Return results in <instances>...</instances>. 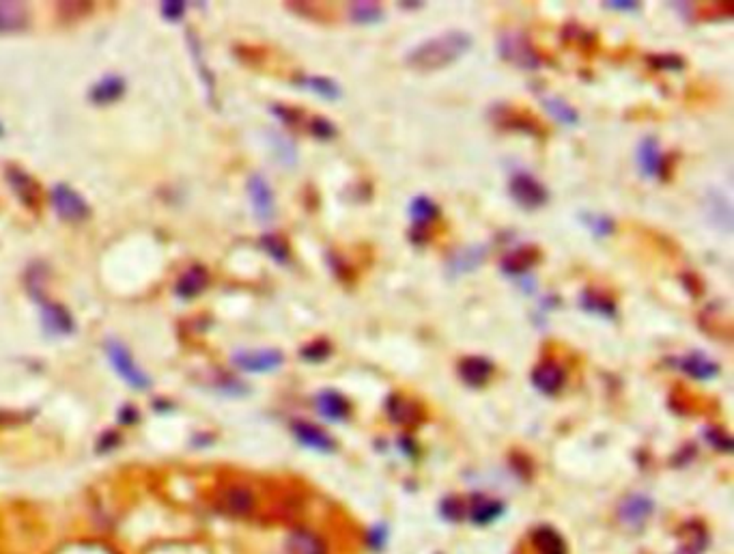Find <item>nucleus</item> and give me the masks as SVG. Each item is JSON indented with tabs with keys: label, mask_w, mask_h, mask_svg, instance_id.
Wrapping results in <instances>:
<instances>
[{
	"label": "nucleus",
	"mask_w": 734,
	"mask_h": 554,
	"mask_svg": "<svg viewBox=\"0 0 734 554\" xmlns=\"http://www.w3.org/2000/svg\"><path fill=\"white\" fill-rule=\"evenodd\" d=\"M248 197H250V203H253L256 221H261V222L274 221V216H276L274 190H271V186L267 184V180L263 175L250 177Z\"/></svg>",
	"instance_id": "1a4fd4ad"
},
{
	"label": "nucleus",
	"mask_w": 734,
	"mask_h": 554,
	"mask_svg": "<svg viewBox=\"0 0 734 554\" xmlns=\"http://www.w3.org/2000/svg\"><path fill=\"white\" fill-rule=\"evenodd\" d=\"M581 221H584L586 227H588V231L592 235H596V238H605V235L614 233V221L603 216V214H584Z\"/></svg>",
	"instance_id": "72a5a7b5"
},
{
	"label": "nucleus",
	"mask_w": 734,
	"mask_h": 554,
	"mask_svg": "<svg viewBox=\"0 0 734 554\" xmlns=\"http://www.w3.org/2000/svg\"><path fill=\"white\" fill-rule=\"evenodd\" d=\"M209 285V272L203 268V265H192L186 274L177 281L175 285V294L181 298V300H192V298L201 296L203 291L207 290Z\"/></svg>",
	"instance_id": "a211bd4d"
},
{
	"label": "nucleus",
	"mask_w": 734,
	"mask_h": 554,
	"mask_svg": "<svg viewBox=\"0 0 734 554\" xmlns=\"http://www.w3.org/2000/svg\"><path fill=\"white\" fill-rule=\"evenodd\" d=\"M650 65L662 71H679L685 67V61L676 55H653L650 56Z\"/></svg>",
	"instance_id": "4c0bfd02"
},
{
	"label": "nucleus",
	"mask_w": 734,
	"mask_h": 554,
	"mask_svg": "<svg viewBox=\"0 0 734 554\" xmlns=\"http://www.w3.org/2000/svg\"><path fill=\"white\" fill-rule=\"evenodd\" d=\"M328 261H329V268L334 270V274H337L340 281H347V279H349V276H351V268H349L347 264H345L343 259L338 257V255L329 253V255H328Z\"/></svg>",
	"instance_id": "37998d69"
},
{
	"label": "nucleus",
	"mask_w": 734,
	"mask_h": 554,
	"mask_svg": "<svg viewBox=\"0 0 734 554\" xmlns=\"http://www.w3.org/2000/svg\"><path fill=\"white\" fill-rule=\"evenodd\" d=\"M676 554H702V548L698 546H691V548H680Z\"/></svg>",
	"instance_id": "de8ad7c7"
},
{
	"label": "nucleus",
	"mask_w": 734,
	"mask_h": 554,
	"mask_svg": "<svg viewBox=\"0 0 734 554\" xmlns=\"http://www.w3.org/2000/svg\"><path fill=\"white\" fill-rule=\"evenodd\" d=\"M487 248L485 247H468L459 253H455V257L448 261V274L450 276H461L468 274V272H474L479 265L485 261Z\"/></svg>",
	"instance_id": "5701e85b"
},
{
	"label": "nucleus",
	"mask_w": 734,
	"mask_h": 554,
	"mask_svg": "<svg viewBox=\"0 0 734 554\" xmlns=\"http://www.w3.org/2000/svg\"><path fill=\"white\" fill-rule=\"evenodd\" d=\"M261 247H263L265 253L270 255L276 264H280V265L289 264V259H291L289 244H287L282 238H278V235H263V238H261Z\"/></svg>",
	"instance_id": "473e14b6"
},
{
	"label": "nucleus",
	"mask_w": 734,
	"mask_h": 554,
	"mask_svg": "<svg viewBox=\"0 0 734 554\" xmlns=\"http://www.w3.org/2000/svg\"><path fill=\"white\" fill-rule=\"evenodd\" d=\"M459 375L470 389H482L494 375V363L485 357H465L459 363Z\"/></svg>",
	"instance_id": "2eb2a0df"
},
{
	"label": "nucleus",
	"mask_w": 734,
	"mask_h": 554,
	"mask_svg": "<svg viewBox=\"0 0 734 554\" xmlns=\"http://www.w3.org/2000/svg\"><path fill=\"white\" fill-rule=\"evenodd\" d=\"M564 369L560 367L555 360H545L532 371V384L538 393L543 395H555L564 386Z\"/></svg>",
	"instance_id": "4468645a"
},
{
	"label": "nucleus",
	"mask_w": 734,
	"mask_h": 554,
	"mask_svg": "<svg viewBox=\"0 0 734 554\" xmlns=\"http://www.w3.org/2000/svg\"><path fill=\"white\" fill-rule=\"evenodd\" d=\"M502 511H505V505L500 500L479 496V500L470 509V520L476 522V525H489V522H494L496 517L502 516Z\"/></svg>",
	"instance_id": "c756f323"
},
{
	"label": "nucleus",
	"mask_w": 734,
	"mask_h": 554,
	"mask_svg": "<svg viewBox=\"0 0 734 554\" xmlns=\"http://www.w3.org/2000/svg\"><path fill=\"white\" fill-rule=\"evenodd\" d=\"M311 134L319 140H332L337 136V125H334L329 119L325 117H314L311 119V125H308Z\"/></svg>",
	"instance_id": "c9c22d12"
},
{
	"label": "nucleus",
	"mask_w": 734,
	"mask_h": 554,
	"mask_svg": "<svg viewBox=\"0 0 734 554\" xmlns=\"http://www.w3.org/2000/svg\"><path fill=\"white\" fill-rule=\"evenodd\" d=\"M538 259H541V250L537 247H521L502 259V270L508 276H521L528 270H532L538 264Z\"/></svg>",
	"instance_id": "6ab92c4d"
},
{
	"label": "nucleus",
	"mask_w": 734,
	"mask_h": 554,
	"mask_svg": "<svg viewBox=\"0 0 734 554\" xmlns=\"http://www.w3.org/2000/svg\"><path fill=\"white\" fill-rule=\"evenodd\" d=\"M296 82L297 87L306 88V91L314 93L317 97H323V99H329V102H334V99L340 97V87L337 85L334 80H329V78H323V76H296Z\"/></svg>",
	"instance_id": "a878e982"
},
{
	"label": "nucleus",
	"mask_w": 734,
	"mask_h": 554,
	"mask_svg": "<svg viewBox=\"0 0 734 554\" xmlns=\"http://www.w3.org/2000/svg\"><path fill=\"white\" fill-rule=\"evenodd\" d=\"M349 18L351 22L360 26L380 24L384 20V7L380 3H351Z\"/></svg>",
	"instance_id": "c85d7f7f"
},
{
	"label": "nucleus",
	"mask_w": 734,
	"mask_h": 554,
	"mask_svg": "<svg viewBox=\"0 0 734 554\" xmlns=\"http://www.w3.org/2000/svg\"><path fill=\"white\" fill-rule=\"evenodd\" d=\"M117 419H119V425H123V427H132V425H136V423L140 421V412H138V407H134V406L125 404L123 407H119V415H117Z\"/></svg>",
	"instance_id": "a19ab883"
},
{
	"label": "nucleus",
	"mask_w": 734,
	"mask_h": 554,
	"mask_svg": "<svg viewBox=\"0 0 734 554\" xmlns=\"http://www.w3.org/2000/svg\"><path fill=\"white\" fill-rule=\"evenodd\" d=\"M543 106L545 111H547L552 117L555 119L558 123L566 125V128H573V125L580 123V114L575 111L573 106H571L569 102H564L563 97H552V96H545L543 99Z\"/></svg>",
	"instance_id": "cd10ccee"
},
{
	"label": "nucleus",
	"mask_w": 734,
	"mask_h": 554,
	"mask_svg": "<svg viewBox=\"0 0 734 554\" xmlns=\"http://www.w3.org/2000/svg\"><path fill=\"white\" fill-rule=\"evenodd\" d=\"M285 554H329V548L319 533L300 526L287 535Z\"/></svg>",
	"instance_id": "f8f14e48"
},
{
	"label": "nucleus",
	"mask_w": 734,
	"mask_h": 554,
	"mask_svg": "<svg viewBox=\"0 0 734 554\" xmlns=\"http://www.w3.org/2000/svg\"><path fill=\"white\" fill-rule=\"evenodd\" d=\"M508 192H511L513 201L528 212L543 207L549 198L547 188L538 180H534L532 175H528V172H515L511 177V181H508Z\"/></svg>",
	"instance_id": "20e7f679"
},
{
	"label": "nucleus",
	"mask_w": 734,
	"mask_h": 554,
	"mask_svg": "<svg viewBox=\"0 0 734 554\" xmlns=\"http://www.w3.org/2000/svg\"><path fill=\"white\" fill-rule=\"evenodd\" d=\"M679 369L685 371L689 378L700 380V382H706V380H713L715 375H720V365L713 363L711 358H706L705 354L694 352L689 357L679 360Z\"/></svg>",
	"instance_id": "aec40b11"
},
{
	"label": "nucleus",
	"mask_w": 734,
	"mask_h": 554,
	"mask_svg": "<svg viewBox=\"0 0 734 554\" xmlns=\"http://www.w3.org/2000/svg\"><path fill=\"white\" fill-rule=\"evenodd\" d=\"M500 55L505 61L517 65L519 70H537L541 65V56L532 48L530 39L523 33H517V30L502 35Z\"/></svg>",
	"instance_id": "39448f33"
},
{
	"label": "nucleus",
	"mask_w": 734,
	"mask_h": 554,
	"mask_svg": "<svg viewBox=\"0 0 734 554\" xmlns=\"http://www.w3.org/2000/svg\"><path fill=\"white\" fill-rule=\"evenodd\" d=\"M439 509H442V516L446 520H461V516H463V507H461L457 499H446Z\"/></svg>",
	"instance_id": "79ce46f5"
},
{
	"label": "nucleus",
	"mask_w": 734,
	"mask_h": 554,
	"mask_svg": "<svg viewBox=\"0 0 734 554\" xmlns=\"http://www.w3.org/2000/svg\"><path fill=\"white\" fill-rule=\"evenodd\" d=\"M706 441H709L711 447L717 449V451L732 453V438L728 436L723 430H720V427H711V430H706Z\"/></svg>",
	"instance_id": "58836bf2"
},
{
	"label": "nucleus",
	"mask_w": 734,
	"mask_h": 554,
	"mask_svg": "<svg viewBox=\"0 0 734 554\" xmlns=\"http://www.w3.org/2000/svg\"><path fill=\"white\" fill-rule=\"evenodd\" d=\"M605 7L614 9V12H636L639 3H631V0H614V3H605Z\"/></svg>",
	"instance_id": "a18cd8bd"
},
{
	"label": "nucleus",
	"mask_w": 734,
	"mask_h": 554,
	"mask_svg": "<svg viewBox=\"0 0 734 554\" xmlns=\"http://www.w3.org/2000/svg\"><path fill=\"white\" fill-rule=\"evenodd\" d=\"M29 26V12L22 3H0V35L20 33Z\"/></svg>",
	"instance_id": "4be33fe9"
},
{
	"label": "nucleus",
	"mask_w": 734,
	"mask_h": 554,
	"mask_svg": "<svg viewBox=\"0 0 734 554\" xmlns=\"http://www.w3.org/2000/svg\"><path fill=\"white\" fill-rule=\"evenodd\" d=\"M655 511L653 499L646 494H629L621 505H618V520L627 529H642L650 520Z\"/></svg>",
	"instance_id": "6e6552de"
},
{
	"label": "nucleus",
	"mask_w": 734,
	"mask_h": 554,
	"mask_svg": "<svg viewBox=\"0 0 734 554\" xmlns=\"http://www.w3.org/2000/svg\"><path fill=\"white\" fill-rule=\"evenodd\" d=\"M329 354H332V345L328 341H323V339H319V341H313L308 345H304L300 357L306 360V363H323V360L329 358Z\"/></svg>",
	"instance_id": "f704fd0d"
},
{
	"label": "nucleus",
	"mask_w": 734,
	"mask_h": 554,
	"mask_svg": "<svg viewBox=\"0 0 734 554\" xmlns=\"http://www.w3.org/2000/svg\"><path fill=\"white\" fill-rule=\"evenodd\" d=\"M3 134H4V130H3V125H0V136H3Z\"/></svg>",
	"instance_id": "09e8293b"
},
{
	"label": "nucleus",
	"mask_w": 734,
	"mask_h": 554,
	"mask_svg": "<svg viewBox=\"0 0 734 554\" xmlns=\"http://www.w3.org/2000/svg\"><path fill=\"white\" fill-rule=\"evenodd\" d=\"M638 169L642 172L644 180H653V177L662 175L663 171V155L659 149V143L655 136H646L638 147Z\"/></svg>",
	"instance_id": "dca6fc26"
},
{
	"label": "nucleus",
	"mask_w": 734,
	"mask_h": 554,
	"mask_svg": "<svg viewBox=\"0 0 734 554\" xmlns=\"http://www.w3.org/2000/svg\"><path fill=\"white\" fill-rule=\"evenodd\" d=\"M125 93V80L121 76H106L91 88L88 97L97 106H106V104L117 102V99Z\"/></svg>",
	"instance_id": "b1692460"
},
{
	"label": "nucleus",
	"mask_w": 734,
	"mask_h": 554,
	"mask_svg": "<svg viewBox=\"0 0 734 554\" xmlns=\"http://www.w3.org/2000/svg\"><path fill=\"white\" fill-rule=\"evenodd\" d=\"M41 322H44L46 332L56 334V337H67V334L76 331L71 313L63 305H56V302H50V305L44 306V311H41Z\"/></svg>",
	"instance_id": "f3484780"
},
{
	"label": "nucleus",
	"mask_w": 734,
	"mask_h": 554,
	"mask_svg": "<svg viewBox=\"0 0 734 554\" xmlns=\"http://www.w3.org/2000/svg\"><path fill=\"white\" fill-rule=\"evenodd\" d=\"M271 111H274L276 117L280 119L282 123H287V125H293V123H297V122H300V113H297V111H293V108H287V106H274V108H271Z\"/></svg>",
	"instance_id": "c03bdc74"
},
{
	"label": "nucleus",
	"mask_w": 734,
	"mask_h": 554,
	"mask_svg": "<svg viewBox=\"0 0 734 554\" xmlns=\"http://www.w3.org/2000/svg\"><path fill=\"white\" fill-rule=\"evenodd\" d=\"M314 410L329 423H343L351 416V404L347 397L332 389L314 395Z\"/></svg>",
	"instance_id": "9b49d317"
},
{
	"label": "nucleus",
	"mask_w": 734,
	"mask_h": 554,
	"mask_svg": "<svg viewBox=\"0 0 734 554\" xmlns=\"http://www.w3.org/2000/svg\"><path fill=\"white\" fill-rule=\"evenodd\" d=\"M410 216L413 224H424L429 227V222H433L435 218L439 216V206L429 197H416L410 206Z\"/></svg>",
	"instance_id": "7c9ffc66"
},
{
	"label": "nucleus",
	"mask_w": 734,
	"mask_h": 554,
	"mask_svg": "<svg viewBox=\"0 0 734 554\" xmlns=\"http://www.w3.org/2000/svg\"><path fill=\"white\" fill-rule=\"evenodd\" d=\"M285 363V354L280 349H254V352H238L233 357V365L248 374H271L280 369Z\"/></svg>",
	"instance_id": "0eeeda50"
},
{
	"label": "nucleus",
	"mask_w": 734,
	"mask_h": 554,
	"mask_svg": "<svg viewBox=\"0 0 734 554\" xmlns=\"http://www.w3.org/2000/svg\"><path fill=\"white\" fill-rule=\"evenodd\" d=\"M386 410L388 416L395 423H398V425H416V423L422 419L421 407L413 404L412 399H405V397L401 395L388 397Z\"/></svg>",
	"instance_id": "412c9836"
},
{
	"label": "nucleus",
	"mask_w": 734,
	"mask_h": 554,
	"mask_svg": "<svg viewBox=\"0 0 734 554\" xmlns=\"http://www.w3.org/2000/svg\"><path fill=\"white\" fill-rule=\"evenodd\" d=\"M104 349H106L113 369L117 371L119 378L123 380L129 389L140 390V393L151 389V378L136 365L132 354H129V349L125 348L123 343L117 341V339H108V341L104 343Z\"/></svg>",
	"instance_id": "7ed1b4c3"
},
{
	"label": "nucleus",
	"mask_w": 734,
	"mask_h": 554,
	"mask_svg": "<svg viewBox=\"0 0 734 554\" xmlns=\"http://www.w3.org/2000/svg\"><path fill=\"white\" fill-rule=\"evenodd\" d=\"M580 305H581V308H584V311L592 313V315L607 317V320H614V317H616L614 300H612V298H607V296H603L601 291L586 290L580 298Z\"/></svg>",
	"instance_id": "bb28decb"
},
{
	"label": "nucleus",
	"mask_w": 734,
	"mask_h": 554,
	"mask_svg": "<svg viewBox=\"0 0 734 554\" xmlns=\"http://www.w3.org/2000/svg\"><path fill=\"white\" fill-rule=\"evenodd\" d=\"M4 175H7L9 186H12L15 197L20 198V203L29 207V210H37L39 207V186L35 184L33 177L20 169V166H7Z\"/></svg>",
	"instance_id": "ddd939ff"
},
{
	"label": "nucleus",
	"mask_w": 734,
	"mask_h": 554,
	"mask_svg": "<svg viewBox=\"0 0 734 554\" xmlns=\"http://www.w3.org/2000/svg\"><path fill=\"white\" fill-rule=\"evenodd\" d=\"M471 48V35L465 30H448V33L438 35V38L422 41L407 55L405 65L421 74H431V71L444 70V67L457 63L461 56H465Z\"/></svg>",
	"instance_id": "f257e3e1"
},
{
	"label": "nucleus",
	"mask_w": 734,
	"mask_h": 554,
	"mask_svg": "<svg viewBox=\"0 0 734 554\" xmlns=\"http://www.w3.org/2000/svg\"><path fill=\"white\" fill-rule=\"evenodd\" d=\"M52 206H54L56 216L63 218L67 222H82L91 216V207L88 203L82 198V195H78L71 186L67 184H56L52 188Z\"/></svg>",
	"instance_id": "423d86ee"
},
{
	"label": "nucleus",
	"mask_w": 734,
	"mask_h": 554,
	"mask_svg": "<svg viewBox=\"0 0 734 554\" xmlns=\"http://www.w3.org/2000/svg\"><path fill=\"white\" fill-rule=\"evenodd\" d=\"M213 442V438L209 436V433H198L196 438H194V447H209V444Z\"/></svg>",
	"instance_id": "49530a36"
},
{
	"label": "nucleus",
	"mask_w": 734,
	"mask_h": 554,
	"mask_svg": "<svg viewBox=\"0 0 734 554\" xmlns=\"http://www.w3.org/2000/svg\"><path fill=\"white\" fill-rule=\"evenodd\" d=\"M532 543L538 554H566V543L552 526H538L532 531Z\"/></svg>",
	"instance_id": "393cba45"
},
{
	"label": "nucleus",
	"mask_w": 734,
	"mask_h": 554,
	"mask_svg": "<svg viewBox=\"0 0 734 554\" xmlns=\"http://www.w3.org/2000/svg\"><path fill=\"white\" fill-rule=\"evenodd\" d=\"M183 13H186V3H183V0H169V3H162V15H164L169 22H177V20H181Z\"/></svg>",
	"instance_id": "ea45409f"
},
{
	"label": "nucleus",
	"mask_w": 734,
	"mask_h": 554,
	"mask_svg": "<svg viewBox=\"0 0 734 554\" xmlns=\"http://www.w3.org/2000/svg\"><path fill=\"white\" fill-rule=\"evenodd\" d=\"M291 432L293 436H296V441L302 444V447L306 449H313V451L317 453H334L337 451V442H334V438L329 436L328 432L321 430V427L313 425V423L308 421H293L291 423Z\"/></svg>",
	"instance_id": "9d476101"
},
{
	"label": "nucleus",
	"mask_w": 734,
	"mask_h": 554,
	"mask_svg": "<svg viewBox=\"0 0 734 554\" xmlns=\"http://www.w3.org/2000/svg\"><path fill=\"white\" fill-rule=\"evenodd\" d=\"M711 206H709V212L713 216H717L715 224L717 227H721L723 231H730L732 227V206L730 201H728V197L723 195V192H713L709 197Z\"/></svg>",
	"instance_id": "2f4dec72"
},
{
	"label": "nucleus",
	"mask_w": 734,
	"mask_h": 554,
	"mask_svg": "<svg viewBox=\"0 0 734 554\" xmlns=\"http://www.w3.org/2000/svg\"><path fill=\"white\" fill-rule=\"evenodd\" d=\"M119 447H121V433L114 432V430H108L97 438L96 453H97V456H108V453L117 451Z\"/></svg>",
	"instance_id": "e433bc0d"
},
{
	"label": "nucleus",
	"mask_w": 734,
	"mask_h": 554,
	"mask_svg": "<svg viewBox=\"0 0 734 554\" xmlns=\"http://www.w3.org/2000/svg\"><path fill=\"white\" fill-rule=\"evenodd\" d=\"M212 503L213 509L229 520H250L259 507V496L248 483L230 481V483L220 485L213 492Z\"/></svg>",
	"instance_id": "f03ea898"
}]
</instances>
